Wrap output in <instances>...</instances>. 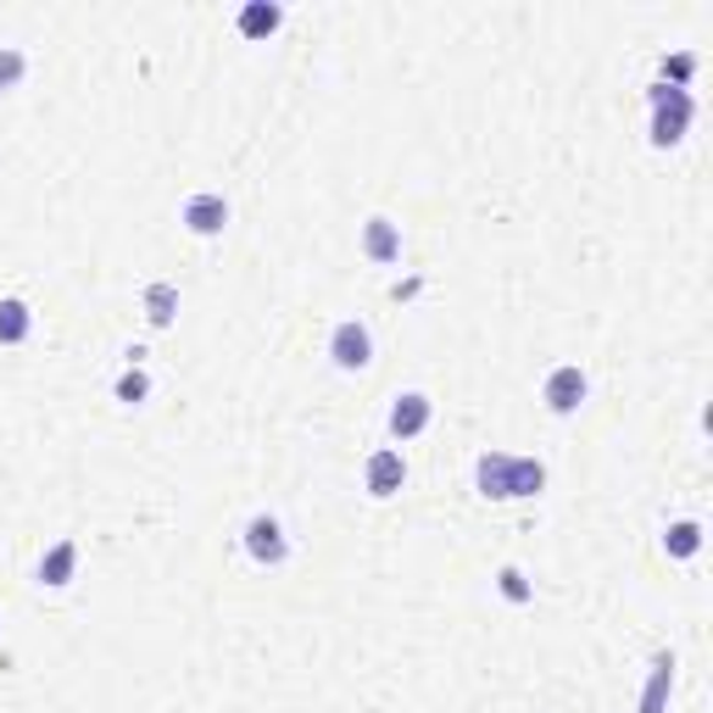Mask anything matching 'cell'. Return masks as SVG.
<instances>
[{
    "mask_svg": "<svg viewBox=\"0 0 713 713\" xmlns=\"http://www.w3.org/2000/svg\"><path fill=\"white\" fill-rule=\"evenodd\" d=\"M474 485L480 496H496V502H513V496H535L547 485V469L529 463V458H507V452H485L474 463Z\"/></svg>",
    "mask_w": 713,
    "mask_h": 713,
    "instance_id": "cell-1",
    "label": "cell"
},
{
    "mask_svg": "<svg viewBox=\"0 0 713 713\" xmlns=\"http://www.w3.org/2000/svg\"><path fill=\"white\" fill-rule=\"evenodd\" d=\"M691 96L674 84H652V145H674L691 129Z\"/></svg>",
    "mask_w": 713,
    "mask_h": 713,
    "instance_id": "cell-2",
    "label": "cell"
},
{
    "mask_svg": "<svg viewBox=\"0 0 713 713\" xmlns=\"http://www.w3.org/2000/svg\"><path fill=\"white\" fill-rule=\"evenodd\" d=\"M329 356H334V369H345V374L369 369V363H374V334H369V323H356V318L334 323V334H329Z\"/></svg>",
    "mask_w": 713,
    "mask_h": 713,
    "instance_id": "cell-3",
    "label": "cell"
},
{
    "mask_svg": "<svg viewBox=\"0 0 713 713\" xmlns=\"http://www.w3.org/2000/svg\"><path fill=\"white\" fill-rule=\"evenodd\" d=\"M245 552H251L256 563H267V569H279V563L290 558V541H285V529H279V518H267V513H256V518L245 524Z\"/></svg>",
    "mask_w": 713,
    "mask_h": 713,
    "instance_id": "cell-4",
    "label": "cell"
},
{
    "mask_svg": "<svg viewBox=\"0 0 713 713\" xmlns=\"http://www.w3.org/2000/svg\"><path fill=\"white\" fill-rule=\"evenodd\" d=\"M585 391H591V385H585V374H580L574 363H563V369H552V374H547V391H541V396H547V407H552V413H574V407L585 402Z\"/></svg>",
    "mask_w": 713,
    "mask_h": 713,
    "instance_id": "cell-5",
    "label": "cell"
},
{
    "mask_svg": "<svg viewBox=\"0 0 713 713\" xmlns=\"http://www.w3.org/2000/svg\"><path fill=\"white\" fill-rule=\"evenodd\" d=\"M402 480H407L402 452H396V446H380V452L369 458V496H396Z\"/></svg>",
    "mask_w": 713,
    "mask_h": 713,
    "instance_id": "cell-6",
    "label": "cell"
},
{
    "mask_svg": "<svg viewBox=\"0 0 713 713\" xmlns=\"http://www.w3.org/2000/svg\"><path fill=\"white\" fill-rule=\"evenodd\" d=\"M223 223H229V201L223 196H190L185 201V229L190 234H223Z\"/></svg>",
    "mask_w": 713,
    "mask_h": 713,
    "instance_id": "cell-7",
    "label": "cell"
},
{
    "mask_svg": "<svg viewBox=\"0 0 713 713\" xmlns=\"http://www.w3.org/2000/svg\"><path fill=\"white\" fill-rule=\"evenodd\" d=\"M424 429H429V396H418V391L396 396V407H391V435H396V440H413V435H424Z\"/></svg>",
    "mask_w": 713,
    "mask_h": 713,
    "instance_id": "cell-8",
    "label": "cell"
},
{
    "mask_svg": "<svg viewBox=\"0 0 713 713\" xmlns=\"http://www.w3.org/2000/svg\"><path fill=\"white\" fill-rule=\"evenodd\" d=\"M73 569H78V547H73V541H56V547L40 558V585L62 591V585H73Z\"/></svg>",
    "mask_w": 713,
    "mask_h": 713,
    "instance_id": "cell-9",
    "label": "cell"
},
{
    "mask_svg": "<svg viewBox=\"0 0 713 713\" xmlns=\"http://www.w3.org/2000/svg\"><path fill=\"white\" fill-rule=\"evenodd\" d=\"M363 251H369L374 262H396V256H402V229H396L391 218H369V229H363Z\"/></svg>",
    "mask_w": 713,
    "mask_h": 713,
    "instance_id": "cell-10",
    "label": "cell"
},
{
    "mask_svg": "<svg viewBox=\"0 0 713 713\" xmlns=\"http://www.w3.org/2000/svg\"><path fill=\"white\" fill-rule=\"evenodd\" d=\"M279 23H285V12H279V7H267V0H251V7L240 12V34H245V40H267Z\"/></svg>",
    "mask_w": 713,
    "mask_h": 713,
    "instance_id": "cell-11",
    "label": "cell"
},
{
    "mask_svg": "<svg viewBox=\"0 0 713 713\" xmlns=\"http://www.w3.org/2000/svg\"><path fill=\"white\" fill-rule=\"evenodd\" d=\"M29 329H34V318H29V307H23L18 296L0 301V345H23Z\"/></svg>",
    "mask_w": 713,
    "mask_h": 713,
    "instance_id": "cell-12",
    "label": "cell"
},
{
    "mask_svg": "<svg viewBox=\"0 0 713 713\" xmlns=\"http://www.w3.org/2000/svg\"><path fill=\"white\" fill-rule=\"evenodd\" d=\"M173 312H178V290H173V285H151V290H145V318H151L156 329H167Z\"/></svg>",
    "mask_w": 713,
    "mask_h": 713,
    "instance_id": "cell-13",
    "label": "cell"
},
{
    "mask_svg": "<svg viewBox=\"0 0 713 713\" xmlns=\"http://www.w3.org/2000/svg\"><path fill=\"white\" fill-rule=\"evenodd\" d=\"M669 680H674V663L658 658V663H652V680H647V696H641V713H663V702H669Z\"/></svg>",
    "mask_w": 713,
    "mask_h": 713,
    "instance_id": "cell-14",
    "label": "cell"
},
{
    "mask_svg": "<svg viewBox=\"0 0 713 713\" xmlns=\"http://www.w3.org/2000/svg\"><path fill=\"white\" fill-rule=\"evenodd\" d=\"M663 547H669L674 558H696V547H702V524H691V518L669 524V535H663Z\"/></svg>",
    "mask_w": 713,
    "mask_h": 713,
    "instance_id": "cell-15",
    "label": "cell"
},
{
    "mask_svg": "<svg viewBox=\"0 0 713 713\" xmlns=\"http://www.w3.org/2000/svg\"><path fill=\"white\" fill-rule=\"evenodd\" d=\"M23 73H29V56L7 45V51H0V96H7V89H18V84H23Z\"/></svg>",
    "mask_w": 713,
    "mask_h": 713,
    "instance_id": "cell-16",
    "label": "cell"
},
{
    "mask_svg": "<svg viewBox=\"0 0 713 713\" xmlns=\"http://www.w3.org/2000/svg\"><path fill=\"white\" fill-rule=\"evenodd\" d=\"M145 396H151V380H145L140 369H129V374L118 380V402H134V407H140Z\"/></svg>",
    "mask_w": 713,
    "mask_h": 713,
    "instance_id": "cell-17",
    "label": "cell"
},
{
    "mask_svg": "<svg viewBox=\"0 0 713 713\" xmlns=\"http://www.w3.org/2000/svg\"><path fill=\"white\" fill-rule=\"evenodd\" d=\"M496 580H502V596H507V602H529V580H524V569H513V563H507Z\"/></svg>",
    "mask_w": 713,
    "mask_h": 713,
    "instance_id": "cell-18",
    "label": "cell"
},
{
    "mask_svg": "<svg viewBox=\"0 0 713 713\" xmlns=\"http://www.w3.org/2000/svg\"><path fill=\"white\" fill-rule=\"evenodd\" d=\"M663 73L674 78V89H685V78L696 73V56H691V51H680V56H663Z\"/></svg>",
    "mask_w": 713,
    "mask_h": 713,
    "instance_id": "cell-19",
    "label": "cell"
}]
</instances>
